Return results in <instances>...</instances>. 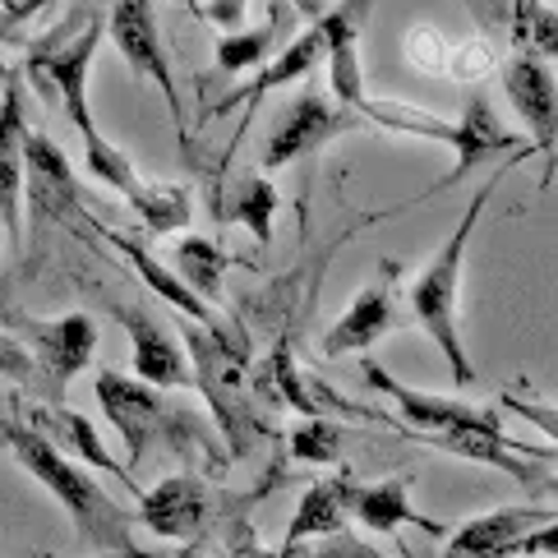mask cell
<instances>
[{"instance_id":"f35d334b","label":"cell","mask_w":558,"mask_h":558,"mask_svg":"<svg viewBox=\"0 0 558 558\" xmlns=\"http://www.w3.org/2000/svg\"><path fill=\"white\" fill-rule=\"evenodd\" d=\"M171 5H181V10H190L194 19H204V0H171Z\"/></svg>"},{"instance_id":"d590c367","label":"cell","mask_w":558,"mask_h":558,"mask_svg":"<svg viewBox=\"0 0 558 558\" xmlns=\"http://www.w3.org/2000/svg\"><path fill=\"white\" fill-rule=\"evenodd\" d=\"M5 5H10V19H14V28H19V24H24V19H28V14H37L43 5H51V0H5Z\"/></svg>"},{"instance_id":"f546056e","label":"cell","mask_w":558,"mask_h":558,"mask_svg":"<svg viewBox=\"0 0 558 558\" xmlns=\"http://www.w3.org/2000/svg\"><path fill=\"white\" fill-rule=\"evenodd\" d=\"M0 378H10V384L28 388V392L43 397V402H51V388H47L43 369H37V355L28 351V342H19V337L5 332V328H0Z\"/></svg>"},{"instance_id":"4fadbf2b","label":"cell","mask_w":558,"mask_h":558,"mask_svg":"<svg viewBox=\"0 0 558 558\" xmlns=\"http://www.w3.org/2000/svg\"><path fill=\"white\" fill-rule=\"evenodd\" d=\"M208 512H213L208 481L194 471H181V475H167V481L144 489L134 517L153 535H162V541H194V535L208 526Z\"/></svg>"},{"instance_id":"4316f807","label":"cell","mask_w":558,"mask_h":558,"mask_svg":"<svg viewBox=\"0 0 558 558\" xmlns=\"http://www.w3.org/2000/svg\"><path fill=\"white\" fill-rule=\"evenodd\" d=\"M138 213V222H144L153 235H175V231H185L190 227V190L185 185H144V194L130 204Z\"/></svg>"},{"instance_id":"7402d4cb","label":"cell","mask_w":558,"mask_h":558,"mask_svg":"<svg viewBox=\"0 0 558 558\" xmlns=\"http://www.w3.org/2000/svg\"><path fill=\"white\" fill-rule=\"evenodd\" d=\"M28 204L37 213V227L65 222V213H78L74 171L65 162V153L43 130L28 134Z\"/></svg>"},{"instance_id":"f1b7e54d","label":"cell","mask_w":558,"mask_h":558,"mask_svg":"<svg viewBox=\"0 0 558 558\" xmlns=\"http://www.w3.org/2000/svg\"><path fill=\"white\" fill-rule=\"evenodd\" d=\"M84 157H88V171L97 175V181L111 185L116 194H125V204H134V198L144 194V185H148V181L134 171V162H130V157H125L121 148L111 144V138H97V144H88V148H84Z\"/></svg>"},{"instance_id":"5bb4252c","label":"cell","mask_w":558,"mask_h":558,"mask_svg":"<svg viewBox=\"0 0 558 558\" xmlns=\"http://www.w3.org/2000/svg\"><path fill=\"white\" fill-rule=\"evenodd\" d=\"M392 277V264L384 268ZM388 277H378V282H369L355 301L342 310V318L324 332V342H318V355L324 361H342V355H361L369 351L378 337H388L397 324H402V310H397V291Z\"/></svg>"},{"instance_id":"44dd1931","label":"cell","mask_w":558,"mask_h":558,"mask_svg":"<svg viewBox=\"0 0 558 558\" xmlns=\"http://www.w3.org/2000/svg\"><path fill=\"white\" fill-rule=\"evenodd\" d=\"M355 475L337 471L314 481L301 504H295V517L282 535V549H305V541H328V535H342L347 531V517H351V494H355Z\"/></svg>"},{"instance_id":"9c48e42d","label":"cell","mask_w":558,"mask_h":558,"mask_svg":"<svg viewBox=\"0 0 558 558\" xmlns=\"http://www.w3.org/2000/svg\"><path fill=\"white\" fill-rule=\"evenodd\" d=\"M93 397H97V407H102V415L111 421V429L121 434L130 466H138L153 448V434H167L171 407L157 397V388L144 384V378L116 374V369H102L93 378Z\"/></svg>"},{"instance_id":"277c9868","label":"cell","mask_w":558,"mask_h":558,"mask_svg":"<svg viewBox=\"0 0 558 558\" xmlns=\"http://www.w3.org/2000/svg\"><path fill=\"white\" fill-rule=\"evenodd\" d=\"M97 43H102V19L84 14L78 33L61 28V33L43 37V43L28 51V84L74 125L84 148L102 138V130H97V121H93V102H88V74H93Z\"/></svg>"},{"instance_id":"ab89813d","label":"cell","mask_w":558,"mask_h":558,"mask_svg":"<svg viewBox=\"0 0 558 558\" xmlns=\"http://www.w3.org/2000/svg\"><path fill=\"white\" fill-rule=\"evenodd\" d=\"M541 489H545V494H549V498H558V475H549V481H545V485H541Z\"/></svg>"},{"instance_id":"52a82bcc","label":"cell","mask_w":558,"mask_h":558,"mask_svg":"<svg viewBox=\"0 0 558 558\" xmlns=\"http://www.w3.org/2000/svg\"><path fill=\"white\" fill-rule=\"evenodd\" d=\"M365 116L347 111L337 97H324L318 88H305L295 102L277 116V125L268 130V144H264V171H277V167H291L301 157L328 148L337 134L355 130Z\"/></svg>"},{"instance_id":"7c38bea8","label":"cell","mask_w":558,"mask_h":558,"mask_svg":"<svg viewBox=\"0 0 558 558\" xmlns=\"http://www.w3.org/2000/svg\"><path fill=\"white\" fill-rule=\"evenodd\" d=\"M116 318H121V328L130 337L134 378H144L148 388H194L190 351L175 342L162 318L144 305H116Z\"/></svg>"},{"instance_id":"9a60e30c","label":"cell","mask_w":558,"mask_h":558,"mask_svg":"<svg viewBox=\"0 0 558 558\" xmlns=\"http://www.w3.org/2000/svg\"><path fill=\"white\" fill-rule=\"evenodd\" d=\"M554 522L549 508H494L457 526L444 545V558H522L531 531Z\"/></svg>"},{"instance_id":"603a6c76","label":"cell","mask_w":558,"mask_h":558,"mask_svg":"<svg viewBox=\"0 0 558 558\" xmlns=\"http://www.w3.org/2000/svg\"><path fill=\"white\" fill-rule=\"evenodd\" d=\"M351 517L374 535H388L397 526H421L429 535H444V526L434 517H421L411 508V475H397V481H378V485H355L351 494Z\"/></svg>"},{"instance_id":"ac0fdd59","label":"cell","mask_w":558,"mask_h":558,"mask_svg":"<svg viewBox=\"0 0 558 558\" xmlns=\"http://www.w3.org/2000/svg\"><path fill=\"white\" fill-rule=\"evenodd\" d=\"M466 5L481 28L504 33L512 51L558 61V10H549L545 0H466Z\"/></svg>"},{"instance_id":"2e32d148","label":"cell","mask_w":558,"mask_h":558,"mask_svg":"<svg viewBox=\"0 0 558 558\" xmlns=\"http://www.w3.org/2000/svg\"><path fill=\"white\" fill-rule=\"evenodd\" d=\"M328 61V47H324V37H318V28L310 24L301 37H291V43L272 56V61L258 70V74H250L241 88H231L222 102H213L208 107V116H227V111H245V125H250V116H254V107L264 102L268 93H277V88H287V84H295V78H305V74H314L318 65ZM245 138V134H241Z\"/></svg>"},{"instance_id":"d6a6232c","label":"cell","mask_w":558,"mask_h":558,"mask_svg":"<svg viewBox=\"0 0 558 558\" xmlns=\"http://www.w3.org/2000/svg\"><path fill=\"white\" fill-rule=\"evenodd\" d=\"M245 10H250V0H208L204 5V19H213L217 28H241L245 24Z\"/></svg>"},{"instance_id":"8992f818","label":"cell","mask_w":558,"mask_h":558,"mask_svg":"<svg viewBox=\"0 0 558 558\" xmlns=\"http://www.w3.org/2000/svg\"><path fill=\"white\" fill-rule=\"evenodd\" d=\"M107 33L116 51L125 56V65L148 78V84L162 93V102L171 111V125H175V144L190 153V138H185V102H181V88H175V74L167 61V47H162V33H157V0H111V14H107Z\"/></svg>"},{"instance_id":"30bf717a","label":"cell","mask_w":558,"mask_h":558,"mask_svg":"<svg viewBox=\"0 0 558 558\" xmlns=\"http://www.w3.org/2000/svg\"><path fill=\"white\" fill-rule=\"evenodd\" d=\"M28 102L24 84L10 74L0 93V231L10 245L24 241V181H28Z\"/></svg>"},{"instance_id":"d6986e66","label":"cell","mask_w":558,"mask_h":558,"mask_svg":"<svg viewBox=\"0 0 558 558\" xmlns=\"http://www.w3.org/2000/svg\"><path fill=\"white\" fill-rule=\"evenodd\" d=\"M24 421L47 438V444H56L61 448L70 462H88V466H97V471H107V475H116L134 498H144V489H138V481L134 475L116 462V457L102 448V438H97V429L84 421L78 411H65V407H56V402H37V407H28L24 411Z\"/></svg>"},{"instance_id":"1f68e13d","label":"cell","mask_w":558,"mask_h":558,"mask_svg":"<svg viewBox=\"0 0 558 558\" xmlns=\"http://www.w3.org/2000/svg\"><path fill=\"white\" fill-rule=\"evenodd\" d=\"M301 558H388L378 545H369V541H361V535H351V531H342V535H328V541H318L314 549H301Z\"/></svg>"},{"instance_id":"6da1fadb","label":"cell","mask_w":558,"mask_h":558,"mask_svg":"<svg viewBox=\"0 0 558 558\" xmlns=\"http://www.w3.org/2000/svg\"><path fill=\"white\" fill-rule=\"evenodd\" d=\"M0 444H5V452L14 457V462L70 512L78 541H84L93 554L134 558V545H130L134 517L102 489V481H93L84 466L70 462L56 444H47L28 421H0Z\"/></svg>"},{"instance_id":"ffe728a7","label":"cell","mask_w":558,"mask_h":558,"mask_svg":"<svg viewBox=\"0 0 558 558\" xmlns=\"http://www.w3.org/2000/svg\"><path fill=\"white\" fill-rule=\"evenodd\" d=\"M97 231H102V241L111 245V250H121V258L138 272V282H144L157 301H167V305H175V314L181 318H194V324H208V328H217L222 318H217V310L208 305V301H198V295L185 287V277L175 272V268H167L162 258H157L144 241H134V235H125V231H111V227H102V222H93Z\"/></svg>"},{"instance_id":"836d02e7","label":"cell","mask_w":558,"mask_h":558,"mask_svg":"<svg viewBox=\"0 0 558 558\" xmlns=\"http://www.w3.org/2000/svg\"><path fill=\"white\" fill-rule=\"evenodd\" d=\"M522 558H558V517H554V522H545L541 531L526 535Z\"/></svg>"},{"instance_id":"e0dca14e","label":"cell","mask_w":558,"mask_h":558,"mask_svg":"<svg viewBox=\"0 0 558 558\" xmlns=\"http://www.w3.org/2000/svg\"><path fill=\"white\" fill-rule=\"evenodd\" d=\"M517 144V134L498 121V111H494V102L485 93H475L471 102L462 107V116L452 121V138H448V148H452V171L438 181L429 194H444V190H452V185H462L466 175L485 162V157H494V153H508Z\"/></svg>"},{"instance_id":"ba28073f","label":"cell","mask_w":558,"mask_h":558,"mask_svg":"<svg viewBox=\"0 0 558 558\" xmlns=\"http://www.w3.org/2000/svg\"><path fill=\"white\" fill-rule=\"evenodd\" d=\"M504 93L517 111V121L531 134V153H545V190H549L558 167V78L549 61L512 51L504 65Z\"/></svg>"},{"instance_id":"484cf974","label":"cell","mask_w":558,"mask_h":558,"mask_svg":"<svg viewBox=\"0 0 558 558\" xmlns=\"http://www.w3.org/2000/svg\"><path fill=\"white\" fill-rule=\"evenodd\" d=\"M227 250L208 241V235H181L175 241V272L185 277V287L198 295V301L217 305L222 301V272H227Z\"/></svg>"},{"instance_id":"3957f363","label":"cell","mask_w":558,"mask_h":558,"mask_svg":"<svg viewBox=\"0 0 558 558\" xmlns=\"http://www.w3.org/2000/svg\"><path fill=\"white\" fill-rule=\"evenodd\" d=\"M181 337H185V351L194 365V388L208 397L213 421L227 434L231 457H245L254 434H264V425H258V415H254L258 392H254V365H250L241 332H231L222 324L208 328V324L185 318Z\"/></svg>"},{"instance_id":"74e56055","label":"cell","mask_w":558,"mask_h":558,"mask_svg":"<svg viewBox=\"0 0 558 558\" xmlns=\"http://www.w3.org/2000/svg\"><path fill=\"white\" fill-rule=\"evenodd\" d=\"M14 28V19H10V5H5V0H0V43H5V33Z\"/></svg>"},{"instance_id":"e575fe53","label":"cell","mask_w":558,"mask_h":558,"mask_svg":"<svg viewBox=\"0 0 558 558\" xmlns=\"http://www.w3.org/2000/svg\"><path fill=\"white\" fill-rule=\"evenodd\" d=\"M231 558H282V549H264L258 545V535H254V526H241L231 535Z\"/></svg>"},{"instance_id":"8d00e7d4","label":"cell","mask_w":558,"mask_h":558,"mask_svg":"<svg viewBox=\"0 0 558 558\" xmlns=\"http://www.w3.org/2000/svg\"><path fill=\"white\" fill-rule=\"evenodd\" d=\"M287 5H291L295 14H305V19H310V24H318V19H324V14H328V5H324V0H287Z\"/></svg>"},{"instance_id":"83f0119b","label":"cell","mask_w":558,"mask_h":558,"mask_svg":"<svg viewBox=\"0 0 558 558\" xmlns=\"http://www.w3.org/2000/svg\"><path fill=\"white\" fill-rule=\"evenodd\" d=\"M291 462L305 466H332L342 457V425H332L328 415H314V421H301L291 429Z\"/></svg>"},{"instance_id":"d4e9b609","label":"cell","mask_w":558,"mask_h":558,"mask_svg":"<svg viewBox=\"0 0 558 558\" xmlns=\"http://www.w3.org/2000/svg\"><path fill=\"white\" fill-rule=\"evenodd\" d=\"M217 217L222 222H235V227H245L258 245H272V217H277V190L268 175H235L231 190L217 198Z\"/></svg>"},{"instance_id":"cb8c5ba5","label":"cell","mask_w":558,"mask_h":558,"mask_svg":"<svg viewBox=\"0 0 558 558\" xmlns=\"http://www.w3.org/2000/svg\"><path fill=\"white\" fill-rule=\"evenodd\" d=\"M282 14L291 19V5L287 0H272V10H268V19L258 28H250V33H222L217 37V65H222L227 74H258L268 65V56L282 47V37H287V28H282Z\"/></svg>"},{"instance_id":"8fae6325","label":"cell","mask_w":558,"mask_h":558,"mask_svg":"<svg viewBox=\"0 0 558 558\" xmlns=\"http://www.w3.org/2000/svg\"><path fill=\"white\" fill-rule=\"evenodd\" d=\"M24 342H33L28 351L37 355V369H43L51 397L65 384H74L78 374L93 365L97 355V324L88 314H61V318H24Z\"/></svg>"},{"instance_id":"4dcf8cb0","label":"cell","mask_w":558,"mask_h":558,"mask_svg":"<svg viewBox=\"0 0 558 558\" xmlns=\"http://www.w3.org/2000/svg\"><path fill=\"white\" fill-rule=\"evenodd\" d=\"M498 407L512 411V415H522L531 429L549 434L554 444H558V407H549V402H531V397H522V388H504V392H498Z\"/></svg>"},{"instance_id":"5b68a950","label":"cell","mask_w":558,"mask_h":558,"mask_svg":"<svg viewBox=\"0 0 558 558\" xmlns=\"http://www.w3.org/2000/svg\"><path fill=\"white\" fill-rule=\"evenodd\" d=\"M369 392L388 397V402L402 411V425L411 438H421V444L448 452L457 438L466 434H504V421H498V411L489 407H466V402H452V397H434V392H421L402 384V378H392L378 361H365L361 365Z\"/></svg>"},{"instance_id":"7a4b0ae2","label":"cell","mask_w":558,"mask_h":558,"mask_svg":"<svg viewBox=\"0 0 558 558\" xmlns=\"http://www.w3.org/2000/svg\"><path fill=\"white\" fill-rule=\"evenodd\" d=\"M508 171H494L489 181L475 190L471 208L457 217V227L448 231V241L434 250V258L421 268V277L407 287V310L411 318L425 328V337L438 347V355L448 361V374L457 388H471L475 384V365L466 355V342H462V318H457V305H462V268H466V250H471V235L481 227V217L489 208V198L498 190Z\"/></svg>"}]
</instances>
